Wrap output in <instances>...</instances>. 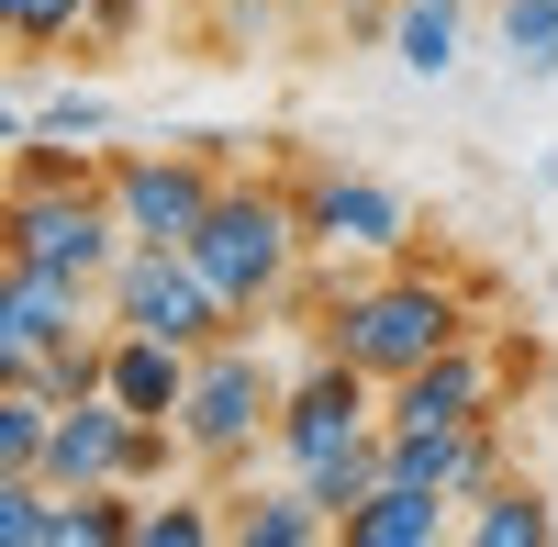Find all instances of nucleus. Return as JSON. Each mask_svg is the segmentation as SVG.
<instances>
[{"instance_id":"obj_7","label":"nucleus","mask_w":558,"mask_h":547,"mask_svg":"<svg viewBox=\"0 0 558 547\" xmlns=\"http://www.w3.org/2000/svg\"><path fill=\"white\" fill-rule=\"evenodd\" d=\"M89 302H101V291L57 280V268H23V257H0V380H45L68 347L112 336V325H89Z\"/></svg>"},{"instance_id":"obj_2","label":"nucleus","mask_w":558,"mask_h":547,"mask_svg":"<svg viewBox=\"0 0 558 547\" xmlns=\"http://www.w3.org/2000/svg\"><path fill=\"white\" fill-rule=\"evenodd\" d=\"M302 246H313V223L291 191H257V179H223V202L202 212V235H191V268L223 291V313L235 325H257V313L302 280Z\"/></svg>"},{"instance_id":"obj_1","label":"nucleus","mask_w":558,"mask_h":547,"mask_svg":"<svg viewBox=\"0 0 558 547\" xmlns=\"http://www.w3.org/2000/svg\"><path fill=\"white\" fill-rule=\"evenodd\" d=\"M123 212H112V179L89 157H45V146H12V212H0V257L23 268H57V280L101 291L123 268Z\"/></svg>"},{"instance_id":"obj_17","label":"nucleus","mask_w":558,"mask_h":547,"mask_svg":"<svg viewBox=\"0 0 558 547\" xmlns=\"http://www.w3.org/2000/svg\"><path fill=\"white\" fill-rule=\"evenodd\" d=\"M492 23H502L514 78H558V0H492Z\"/></svg>"},{"instance_id":"obj_6","label":"nucleus","mask_w":558,"mask_h":547,"mask_svg":"<svg viewBox=\"0 0 558 547\" xmlns=\"http://www.w3.org/2000/svg\"><path fill=\"white\" fill-rule=\"evenodd\" d=\"M101 313L134 325V336H179V347L235 336V313H223V291L191 268V246H123V268L101 280Z\"/></svg>"},{"instance_id":"obj_14","label":"nucleus","mask_w":558,"mask_h":547,"mask_svg":"<svg viewBox=\"0 0 558 547\" xmlns=\"http://www.w3.org/2000/svg\"><path fill=\"white\" fill-rule=\"evenodd\" d=\"M101 134H112V101H101V89H57V101L12 112V146H45V157H89Z\"/></svg>"},{"instance_id":"obj_3","label":"nucleus","mask_w":558,"mask_h":547,"mask_svg":"<svg viewBox=\"0 0 558 547\" xmlns=\"http://www.w3.org/2000/svg\"><path fill=\"white\" fill-rule=\"evenodd\" d=\"M436 347H470V302L447 280H425V268H391V280H368V291L336 302V357H357L380 391L402 369H425Z\"/></svg>"},{"instance_id":"obj_16","label":"nucleus","mask_w":558,"mask_h":547,"mask_svg":"<svg viewBox=\"0 0 558 547\" xmlns=\"http://www.w3.org/2000/svg\"><path fill=\"white\" fill-rule=\"evenodd\" d=\"M470 536H481V547H547L558 514H547V491H536V481H492L481 503H470Z\"/></svg>"},{"instance_id":"obj_9","label":"nucleus","mask_w":558,"mask_h":547,"mask_svg":"<svg viewBox=\"0 0 558 547\" xmlns=\"http://www.w3.org/2000/svg\"><path fill=\"white\" fill-rule=\"evenodd\" d=\"M380 459L402 481L447 491V503H481L502 481V414H470V425H380Z\"/></svg>"},{"instance_id":"obj_8","label":"nucleus","mask_w":558,"mask_h":547,"mask_svg":"<svg viewBox=\"0 0 558 547\" xmlns=\"http://www.w3.org/2000/svg\"><path fill=\"white\" fill-rule=\"evenodd\" d=\"M112 212H123V235L134 246H191L202 235V212L223 202V168L213 146H168V157H112Z\"/></svg>"},{"instance_id":"obj_13","label":"nucleus","mask_w":558,"mask_h":547,"mask_svg":"<svg viewBox=\"0 0 558 547\" xmlns=\"http://www.w3.org/2000/svg\"><path fill=\"white\" fill-rule=\"evenodd\" d=\"M391 57L413 78H447L470 57V0H391Z\"/></svg>"},{"instance_id":"obj_10","label":"nucleus","mask_w":558,"mask_h":547,"mask_svg":"<svg viewBox=\"0 0 558 547\" xmlns=\"http://www.w3.org/2000/svg\"><path fill=\"white\" fill-rule=\"evenodd\" d=\"M302 223H313V246H336V257H391L413 235V212H402L391 179H347V168L302 191Z\"/></svg>"},{"instance_id":"obj_12","label":"nucleus","mask_w":558,"mask_h":547,"mask_svg":"<svg viewBox=\"0 0 558 547\" xmlns=\"http://www.w3.org/2000/svg\"><path fill=\"white\" fill-rule=\"evenodd\" d=\"M458 514H447V491H425V481H402V470H380V491L347 514V547H436Z\"/></svg>"},{"instance_id":"obj_15","label":"nucleus","mask_w":558,"mask_h":547,"mask_svg":"<svg viewBox=\"0 0 558 547\" xmlns=\"http://www.w3.org/2000/svg\"><path fill=\"white\" fill-rule=\"evenodd\" d=\"M324 536H336V514H324L302 481L291 491H246V503H235V547H324Z\"/></svg>"},{"instance_id":"obj_5","label":"nucleus","mask_w":558,"mask_h":547,"mask_svg":"<svg viewBox=\"0 0 558 547\" xmlns=\"http://www.w3.org/2000/svg\"><path fill=\"white\" fill-rule=\"evenodd\" d=\"M268 447L291 459V481L357 459V447H380V380H368L357 357L324 347V369H302V380H291V402H279V436H268Z\"/></svg>"},{"instance_id":"obj_18","label":"nucleus","mask_w":558,"mask_h":547,"mask_svg":"<svg viewBox=\"0 0 558 547\" xmlns=\"http://www.w3.org/2000/svg\"><path fill=\"white\" fill-rule=\"evenodd\" d=\"M134 514H146V503H123V491H68L57 547H134Z\"/></svg>"},{"instance_id":"obj_11","label":"nucleus","mask_w":558,"mask_h":547,"mask_svg":"<svg viewBox=\"0 0 558 547\" xmlns=\"http://www.w3.org/2000/svg\"><path fill=\"white\" fill-rule=\"evenodd\" d=\"M470 414H502V380L481 347H436L425 369H402L380 391V425H470Z\"/></svg>"},{"instance_id":"obj_20","label":"nucleus","mask_w":558,"mask_h":547,"mask_svg":"<svg viewBox=\"0 0 558 547\" xmlns=\"http://www.w3.org/2000/svg\"><path fill=\"white\" fill-rule=\"evenodd\" d=\"M0 12H12V45H23V57H57L68 34H89V0H0Z\"/></svg>"},{"instance_id":"obj_4","label":"nucleus","mask_w":558,"mask_h":547,"mask_svg":"<svg viewBox=\"0 0 558 547\" xmlns=\"http://www.w3.org/2000/svg\"><path fill=\"white\" fill-rule=\"evenodd\" d=\"M279 402H291V380L257 357V336H213L191 357V402H179V436H191L202 470H235L257 436H279Z\"/></svg>"},{"instance_id":"obj_19","label":"nucleus","mask_w":558,"mask_h":547,"mask_svg":"<svg viewBox=\"0 0 558 547\" xmlns=\"http://www.w3.org/2000/svg\"><path fill=\"white\" fill-rule=\"evenodd\" d=\"M202 536H235V514H213L202 491H179V503H146V514H134V547H202Z\"/></svg>"}]
</instances>
